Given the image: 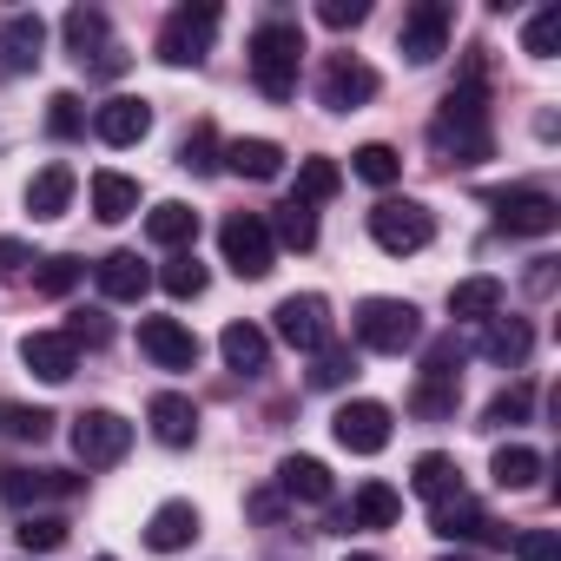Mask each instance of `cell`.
Instances as JSON below:
<instances>
[{"label": "cell", "instance_id": "cell-1", "mask_svg": "<svg viewBox=\"0 0 561 561\" xmlns=\"http://www.w3.org/2000/svg\"><path fill=\"white\" fill-rule=\"evenodd\" d=\"M430 152L443 165H482L495 159V126H489V73L482 60L462 67V80L443 93V113L430 119Z\"/></svg>", "mask_w": 561, "mask_h": 561}, {"label": "cell", "instance_id": "cell-2", "mask_svg": "<svg viewBox=\"0 0 561 561\" xmlns=\"http://www.w3.org/2000/svg\"><path fill=\"white\" fill-rule=\"evenodd\" d=\"M244 60H251V87H257L264 100H277V106H285V100L298 93V67H305V34H298L291 21H264V27L251 34Z\"/></svg>", "mask_w": 561, "mask_h": 561}, {"label": "cell", "instance_id": "cell-3", "mask_svg": "<svg viewBox=\"0 0 561 561\" xmlns=\"http://www.w3.org/2000/svg\"><path fill=\"white\" fill-rule=\"evenodd\" d=\"M351 331H357L364 351H377V357H403V351L423 337V318H416L410 298H364L357 318H351Z\"/></svg>", "mask_w": 561, "mask_h": 561}, {"label": "cell", "instance_id": "cell-4", "mask_svg": "<svg viewBox=\"0 0 561 561\" xmlns=\"http://www.w3.org/2000/svg\"><path fill=\"white\" fill-rule=\"evenodd\" d=\"M211 34H218V8L211 0H185V8H172L165 27H159V60L165 67H198L211 54Z\"/></svg>", "mask_w": 561, "mask_h": 561}, {"label": "cell", "instance_id": "cell-5", "mask_svg": "<svg viewBox=\"0 0 561 561\" xmlns=\"http://www.w3.org/2000/svg\"><path fill=\"white\" fill-rule=\"evenodd\" d=\"M218 251H225V264L238 277H271V264H277V244H271L264 211H231L218 225Z\"/></svg>", "mask_w": 561, "mask_h": 561}, {"label": "cell", "instance_id": "cell-6", "mask_svg": "<svg viewBox=\"0 0 561 561\" xmlns=\"http://www.w3.org/2000/svg\"><path fill=\"white\" fill-rule=\"evenodd\" d=\"M370 238H377L390 257H410V251H423V244L436 238V218H430V205H416V198H383V205L370 211Z\"/></svg>", "mask_w": 561, "mask_h": 561}, {"label": "cell", "instance_id": "cell-7", "mask_svg": "<svg viewBox=\"0 0 561 561\" xmlns=\"http://www.w3.org/2000/svg\"><path fill=\"white\" fill-rule=\"evenodd\" d=\"M126 449H133V423L119 410H80L73 416V456L87 469H113Z\"/></svg>", "mask_w": 561, "mask_h": 561}, {"label": "cell", "instance_id": "cell-8", "mask_svg": "<svg viewBox=\"0 0 561 561\" xmlns=\"http://www.w3.org/2000/svg\"><path fill=\"white\" fill-rule=\"evenodd\" d=\"M489 205H495V225H502L508 238H548V231L561 225V198H548V192H535V185H508V192H495Z\"/></svg>", "mask_w": 561, "mask_h": 561}, {"label": "cell", "instance_id": "cell-9", "mask_svg": "<svg viewBox=\"0 0 561 561\" xmlns=\"http://www.w3.org/2000/svg\"><path fill=\"white\" fill-rule=\"evenodd\" d=\"M449 27H456V8H449V0H416V8L403 14V27H397L403 60H410V67H430V60L449 47Z\"/></svg>", "mask_w": 561, "mask_h": 561}, {"label": "cell", "instance_id": "cell-10", "mask_svg": "<svg viewBox=\"0 0 561 561\" xmlns=\"http://www.w3.org/2000/svg\"><path fill=\"white\" fill-rule=\"evenodd\" d=\"M377 67H364L357 54H331L324 60V73H318V100L331 106V113H357V106H370L377 100Z\"/></svg>", "mask_w": 561, "mask_h": 561}, {"label": "cell", "instance_id": "cell-11", "mask_svg": "<svg viewBox=\"0 0 561 561\" xmlns=\"http://www.w3.org/2000/svg\"><path fill=\"white\" fill-rule=\"evenodd\" d=\"M331 436H337L351 456H383V449H390V403H377V397L344 403V410L331 416Z\"/></svg>", "mask_w": 561, "mask_h": 561}, {"label": "cell", "instance_id": "cell-12", "mask_svg": "<svg viewBox=\"0 0 561 561\" xmlns=\"http://www.w3.org/2000/svg\"><path fill=\"white\" fill-rule=\"evenodd\" d=\"M271 318H277V337H285L291 351H311V357H318V351L331 344V305H324L318 291H298V298H285V305L271 311Z\"/></svg>", "mask_w": 561, "mask_h": 561}, {"label": "cell", "instance_id": "cell-13", "mask_svg": "<svg viewBox=\"0 0 561 561\" xmlns=\"http://www.w3.org/2000/svg\"><path fill=\"white\" fill-rule=\"evenodd\" d=\"M139 351L159 370H198V337L179 318H139Z\"/></svg>", "mask_w": 561, "mask_h": 561}, {"label": "cell", "instance_id": "cell-14", "mask_svg": "<svg viewBox=\"0 0 561 561\" xmlns=\"http://www.w3.org/2000/svg\"><path fill=\"white\" fill-rule=\"evenodd\" d=\"M430 528L443 535V541H508V528L502 522H489L482 515V502H469V495H449V502H436V515H430Z\"/></svg>", "mask_w": 561, "mask_h": 561}, {"label": "cell", "instance_id": "cell-15", "mask_svg": "<svg viewBox=\"0 0 561 561\" xmlns=\"http://www.w3.org/2000/svg\"><path fill=\"white\" fill-rule=\"evenodd\" d=\"M93 133H100L106 146H139V139L152 133V106L133 100V93H113V100L93 113Z\"/></svg>", "mask_w": 561, "mask_h": 561}, {"label": "cell", "instance_id": "cell-16", "mask_svg": "<svg viewBox=\"0 0 561 561\" xmlns=\"http://www.w3.org/2000/svg\"><path fill=\"white\" fill-rule=\"evenodd\" d=\"M21 364H27L34 377H47V383H67V377L80 370V351L67 344V331H27V337H21Z\"/></svg>", "mask_w": 561, "mask_h": 561}, {"label": "cell", "instance_id": "cell-17", "mask_svg": "<svg viewBox=\"0 0 561 561\" xmlns=\"http://www.w3.org/2000/svg\"><path fill=\"white\" fill-rule=\"evenodd\" d=\"M397 515H403V495L390 489V482H364L357 495H351V508L331 522L337 535H351V528H397Z\"/></svg>", "mask_w": 561, "mask_h": 561}, {"label": "cell", "instance_id": "cell-18", "mask_svg": "<svg viewBox=\"0 0 561 561\" xmlns=\"http://www.w3.org/2000/svg\"><path fill=\"white\" fill-rule=\"evenodd\" d=\"M73 489H80V476H67V469H8V476H0V495H8L14 508L60 502V495H73Z\"/></svg>", "mask_w": 561, "mask_h": 561}, {"label": "cell", "instance_id": "cell-19", "mask_svg": "<svg viewBox=\"0 0 561 561\" xmlns=\"http://www.w3.org/2000/svg\"><path fill=\"white\" fill-rule=\"evenodd\" d=\"M93 277H100V298H113V305H139L146 285H152V271L139 264V251H106L93 264Z\"/></svg>", "mask_w": 561, "mask_h": 561}, {"label": "cell", "instance_id": "cell-20", "mask_svg": "<svg viewBox=\"0 0 561 561\" xmlns=\"http://www.w3.org/2000/svg\"><path fill=\"white\" fill-rule=\"evenodd\" d=\"M41 47H47V21L41 14H8V21H0V67H8V73L41 67Z\"/></svg>", "mask_w": 561, "mask_h": 561}, {"label": "cell", "instance_id": "cell-21", "mask_svg": "<svg viewBox=\"0 0 561 561\" xmlns=\"http://www.w3.org/2000/svg\"><path fill=\"white\" fill-rule=\"evenodd\" d=\"M146 423H152V436H159L165 449H185V443L198 436V403L179 397V390H159V397L146 403Z\"/></svg>", "mask_w": 561, "mask_h": 561}, {"label": "cell", "instance_id": "cell-22", "mask_svg": "<svg viewBox=\"0 0 561 561\" xmlns=\"http://www.w3.org/2000/svg\"><path fill=\"white\" fill-rule=\"evenodd\" d=\"M198 528H205V522H198L192 502H159L152 522H146V548H152V554H179V548L198 541Z\"/></svg>", "mask_w": 561, "mask_h": 561}, {"label": "cell", "instance_id": "cell-23", "mask_svg": "<svg viewBox=\"0 0 561 561\" xmlns=\"http://www.w3.org/2000/svg\"><path fill=\"white\" fill-rule=\"evenodd\" d=\"M528 351H535V331L522 324V318H482V357L489 364H502V370H522L528 364Z\"/></svg>", "mask_w": 561, "mask_h": 561}, {"label": "cell", "instance_id": "cell-24", "mask_svg": "<svg viewBox=\"0 0 561 561\" xmlns=\"http://www.w3.org/2000/svg\"><path fill=\"white\" fill-rule=\"evenodd\" d=\"M218 165L264 185V179L285 172V146H277V139H231V146H218Z\"/></svg>", "mask_w": 561, "mask_h": 561}, {"label": "cell", "instance_id": "cell-25", "mask_svg": "<svg viewBox=\"0 0 561 561\" xmlns=\"http://www.w3.org/2000/svg\"><path fill=\"white\" fill-rule=\"evenodd\" d=\"M277 489L291 502H331V469L318 456H285L277 462Z\"/></svg>", "mask_w": 561, "mask_h": 561}, {"label": "cell", "instance_id": "cell-26", "mask_svg": "<svg viewBox=\"0 0 561 561\" xmlns=\"http://www.w3.org/2000/svg\"><path fill=\"white\" fill-rule=\"evenodd\" d=\"M146 238H152V244H165V251H185V244L198 238V211H192V205H179V198H165V205H152V211H146Z\"/></svg>", "mask_w": 561, "mask_h": 561}, {"label": "cell", "instance_id": "cell-27", "mask_svg": "<svg viewBox=\"0 0 561 561\" xmlns=\"http://www.w3.org/2000/svg\"><path fill=\"white\" fill-rule=\"evenodd\" d=\"M218 351H225V364H231L238 377H257V370L271 364V337H264L257 324H225Z\"/></svg>", "mask_w": 561, "mask_h": 561}, {"label": "cell", "instance_id": "cell-28", "mask_svg": "<svg viewBox=\"0 0 561 561\" xmlns=\"http://www.w3.org/2000/svg\"><path fill=\"white\" fill-rule=\"evenodd\" d=\"M502 277H462V285L449 291V318H469V324H482V318H495L502 311Z\"/></svg>", "mask_w": 561, "mask_h": 561}, {"label": "cell", "instance_id": "cell-29", "mask_svg": "<svg viewBox=\"0 0 561 561\" xmlns=\"http://www.w3.org/2000/svg\"><path fill=\"white\" fill-rule=\"evenodd\" d=\"M60 34H67L73 60H80V67H93V60L106 54V34H113V27H106V14H100V8H73V14L60 21Z\"/></svg>", "mask_w": 561, "mask_h": 561}, {"label": "cell", "instance_id": "cell-30", "mask_svg": "<svg viewBox=\"0 0 561 561\" xmlns=\"http://www.w3.org/2000/svg\"><path fill=\"white\" fill-rule=\"evenodd\" d=\"M264 225H271V244H291V251H311V244H318V211L298 205V198H285Z\"/></svg>", "mask_w": 561, "mask_h": 561}, {"label": "cell", "instance_id": "cell-31", "mask_svg": "<svg viewBox=\"0 0 561 561\" xmlns=\"http://www.w3.org/2000/svg\"><path fill=\"white\" fill-rule=\"evenodd\" d=\"M73 205V165H47V172H34V185H27V211L34 218H60Z\"/></svg>", "mask_w": 561, "mask_h": 561}, {"label": "cell", "instance_id": "cell-32", "mask_svg": "<svg viewBox=\"0 0 561 561\" xmlns=\"http://www.w3.org/2000/svg\"><path fill=\"white\" fill-rule=\"evenodd\" d=\"M410 489L423 495V502H449V495H462V469L449 462V456H416V469H410Z\"/></svg>", "mask_w": 561, "mask_h": 561}, {"label": "cell", "instance_id": "cell-33", "mask_svg": "<svg viewBox=\"0 0 561 561\" xmlns=\"http://www.w3.org/2000/svg\"><path fill=\"white\" fill-rule=\"evenodd\" d=\"M93 211H100L106 225L133 218V211H139V185H133L126 172H93Z\"/></svg>", "mask_w": 561, "mask_h": 561}, {"label": "cell", "instance_id": "cell-34", "mask_svg": "<svg viewBox=\"0 0 561 561\" xmlns=\"http://www.w3.org/2000/svg\"><path fill=\"white\" fill-rule=\"evenodd\" d=\"M0 436L41 449V443L54 436V410H41V403H0Z\"/></svg>", "mask_w": 561, "mask_h": 561}, {"label": "cell", "instance_id": "cell-35", "mask_svg": "<svg viewBox=\"0 0 561 561\" xmlns=\"http://www.w3.org/2000/svg\"><path fill=\"white\" fill-rule=\"evenodd\" d=\"M351 172H357L364 185H397V179H403V152L383 146V139H370V146L351 152Z\"/></svg>", "mask_w": 561, "mask_h": 561}, {"label": "cell", "instance_id": "cell-36", "mask_svg": "<svg viewBox=\"0 0 561 561\" xmlns=\"http://www.w3.org/2000/svg\"><path fill=\"white\" fill-rule=\"evenodd\" d=\"M456 403H462V383H449V377H423V383L410 390V410H416L423 423H449Z\"/></svg>", "mask_w": 561, "mask_h": 561}, {"label": "cell", "instance_id": "cell-37", "mask_svg": "<svg viewBox=\"0 0 561 561\" xmlns=\"http://www.w3.org/2000/svg\"><path fill=\"white\" fill-rule=\"evenodd\" d=\"M489 476H495V489H535V476H541V456H535L528 443H508V449H495Z\"/></svg>", "mask_w": 561, "mask_h": 561}, {"label": "cell", "instance_id": "cell-38", "mask_svg": "<svg viewBox=\"0 0 561 561\" xmlns=\"http://www.w3.org/2000/svg\"><path fill=\"white\" fill-rule=\"evenodd\" d=\"M337 185H344V172H337V159H305L298 165V205H324V198H337Z\"/></svg>", "mask_w": 561, "mask_h": 561}, {"label": "cell", "instance_id": "cell-39", "mask_svg": "<svg viewBox=\"0 0 561 561\" xmlns=\"http://www.w3.org/2000/svg\"><path fill=\"white\" fill-rule=\"evenodd\" d=\"M159 285H165V298H179V305H185V298H205V264H198L192 251H179V257L159 271Z\"/></svg>", "mask_w": 561, "mask_h": 561}, {"label": "cell", "instance_id": "cell-40", "mask_svg": "<svg viewBox=\"0 0 561 561\" xmlns=\"http://www.w3.org/2000/svg\"><path fill=\"white\" fill-rule=\"evenodd\" d=\"M351 377H357V351H351V344H324L318 364H311V383H318V390H344Z\"/></svg>", "mask_w": 561, "mask_h": 561}, {"label": "cell", "instance_id": "cell-41", "mask_svg": "<svg viewBox=\"0 0 561 561\" xmlns=\"http://www.w3.org/2000/svg\"><path fill=\"white\" fill-rule=\"evenodd\" d=\"M528 410H535V390H528V383H508L502 397H489L482 423H489V430H515V423H528Z\"/></svg>", "mask_w": 561, "mask_h": 561}, {"label": "cell", "instance_id": "cell-42", "mask_svg": "<svg viewBox=\"0 0 561 561\" xmlns=\"http://www.w3.org/2000/svg\"><path fill=\"white\" fill-rule=\"evenodd\" d=\"M80 277H87V264H80V257H41L34 291H41V298H67V291L80 285Z\"/></svg>", "mask_w": 561, "mask_h": 561}, {"label": "cell", "instance_id": "cell-43", "mask_svg": "<svg viewBox=\"0 0 561 561\" xmlns=\"http://www.w3.org/2000/svg\"><path fill=\"white\" fill-rule=\"evenodd\" d=\"M554 47H561V14H554V8L528 14V27H522V54H528V60H554Z\"/></svg>", "mask_w": 561, "mask_h": 561}, {"label": "cell", "instance_id": "cell-44", "mask_svg": "<svg viewBox=\"0 0 561 561\" xmlns=\"http://www.w3.org/2000/svg\"><path fill=\"white\" fill-rule=\"evenodd\" d=\"M179 165H185V172H218V126H211V119H198V126L185 133Z\"/></svg>", "mask_w": 561, "mask_h": 561}, {"label": "cell", "instance_id": "cell-45", "mask_svg": "<svg viewBox=\"0 0 561 561\" xmlns=\"http://www.w3.org/2000/svg\"><path fill=\"white\" fill-rule=\"evenodd\" d=\"M14 535H21V548H27V554H54V548L67 541V522H60V515H21V528H14Z\"/></svg>", "mask_w": 561, "mask_h": 561}, {"label": "cell", "instance_id": "cell-46", "mask_svg": "<svg viewBox=\"0 0 561 561\" xmlns=\"http://www.w3.org/2000/svg\"><path fill=\"white\" fill-rule=\"evenodd\" d=\"M47 133H54V139H80V133H87L80 93H54V100H47Z\"/></svg>", "mask_w": 561, "mask_h": 561}, {"label": "cell", "instance_id": "cell-47", "mask_svg": "<svg viewBox=\"0 0 561 561\" xmlns=\"http://www.w3.org/2000/svg\"><path fill=\"white\" fill-rule=\"evenodd\" d=\"M106 337H113V324H106L100 311H73V324H67V344H73V351H80V344H87V351H100Z\"/></svg>", "mask_w": 561, "mask_h": 561}, {"label": "cell", "instance_id": "cell-48", "mask_svg": "<svg viewBox=\"0 0 561 561\" xmlns=\"http://www.w3.org/2000/svg\"><path fill=\"white\" fill-rule=\"evenodd\" d=\"M318 21H324V27H337V34H344V27H364V21H370V0H324Z\"/></svg>", "mask_w": 561, "mask_h": 561}, {"label": "cell", "instance_id": "cell-49", "mask_svg": "<svg viewBox=\"0 0 561 561\" xmlns=\"http://www.w3.org/2000/svg\"><path fill=\"white\" fill-rule=\"evenodd\" d=\"M456 364H462V344H456V337H436V344L423 351V377H449V383H456Z\"/></svg>", "mask_w": 561, "mask_h": 561}, {"label": "cell", "instance_id": "cell-50", "mask_svg": "<svg viewBox=\"0 0 561 561\" xmlns=\"http://www.w3.org/2000/svg\"><path fill=\"white\" fill-rule=\"evenodd\" d=\"M515 561H561V541L548 528H522L515 535Z\"/></svg>", "mask_w": 561, "mask_h": 561}, {"label": "cell", "instance_id": "cell-51", "mask_svg": "<svg viewBox=\"0 0 561 561\" xmlns=\"http://www.w3.org/2000/svg\"><path fill=\"white\" fill-rule=\"evenodd\" d=\"M27 264H41V257H34L21 238H0V277H21Z\"/></svg>", "mask_w": 561, "mask_h": 561}, {"label": "cell", "instance_id": "cell-52", "mask_svg": "<svg viewBox=\"0 0 561 561\" xmlns=\"http://www.w3.org/2000/svg\"><path fill=\"white\" fill-rule=\"evenodd\" d=\"M251 515H257V522H277V515H285V495H277V489H257V495H251Z\"/></svg>", "mask_w": 561, "mask_h": 561}, {"label": "cell", "instance_id": "cell-53", "mask_svg": "<svg viewBox=\"0 0 561 561\" xmlns=\"http://www.w3.org/2000/svg\"><path fill=\"white\" fill-rule=\"evenodd\" d=\"M344 561H383V554H344Z\"/></svg>", "mask_w": 561, "mask_h": 561}, {"label": "cell", "instance_id": "cell-54", "mask_svg": "<svg viewBox=\"0 0 561 561\" xmlns=\"http://www.w3.org/2000/svg\"><path fill=\"white\" fill-rule=\"evenodd\" d=\"M443 561H476V554H443Z\"/></svg>", "mask_w": 561, "mask_h": 561}, {"label": "cell", "instance_id": "cell-55", "mask_svg": "<svg viewBox=\"0 0 561 561\" xmlns=\"http://www.w3.org/2000/svg\"><path fill=\"white\" fill-rule=\"evenodd\" d=\"M100 561H113V554H100Z\"/></svg>", "mask_w": 561, "mask_h": 561}]
</instances>
